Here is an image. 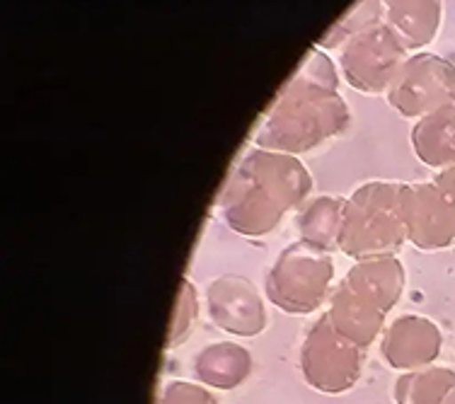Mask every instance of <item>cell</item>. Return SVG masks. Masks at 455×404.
<instances>
[{
	"mask_svg": "<svg viewBox=\"0 0 455 404\" xmlns=\"http://www.w3.org/2000/svg\"><path fill=\"white\" fill-rule=\"evenodd\" d=\"M339 80L337 63L313 46L257 123L254 148L300 158L341 136L349 129L351 109Z\"/></svg>",
	"mask_w": 455,
	"mask_h": 404,
	"instance_id": "6da1fadb",
	"label": "cell"
},
{
	"mask_svg": "<svg viewBox=\"0 0 455 404\" xmlns=\"http://www.w3.org/2000/svg\"><path fill=\"white\" fill-rule=\"evenodd\" d=\"M313 192V175L296 155L250 148L219 194V216L243 238H264Z\"/></svg>",
	"mask_w": 455,
	"mask_h": 404,
	"instance_id": "7a4b0ae2",
	"label": "cell"
},
{
	"mask_svg": "<svg viewBox=\"0 0 455 404\" xmlns=\"http://www.w3.org/2000/svg\"><path fill=\"white\" fill-rule=\"evenodd\" d=\"M403 182L373 179L347 196L339 233V252L354 262L397 257L407 242L403 216Z\"/></svg>",
	"mask_w": 455,
	"mask_h": 404,
	"instance_id": "3957f363",
	"label": "cell"
},
{
	"mask_svg": "<svg viewBox=\"0 0 455 404\" xmlns=\"http://www.w3.org/2000/svg\"><path fill=\"white\" fill-rule=\"evenodd\" d=\"M334 259L306 242L283 247L264 279V298L286 315H310L330 303Z\"/></svg>",
	"mask_w": 455,
	"mask_h": 404,
	"instance_id": "277c9868",
	"label": "cell"
},
{
	"mask_svg": "<svg viewBox=\"0 0 455 404\" xmlns=\"http://www.w3.org/2000/svg\"><path fill=\"white\" fill-rule=\"evenodd\" d=\"M386 99L397 115L411 122L455 105V63L431 51L410 53L395 73Z\"/></svg>",
	"mask_w": 455,
	"mask_h": 404,
	"instance_id": "5b68a950",
	"label": "cell"
},
{
	"mask_svg": "<svg viewBox=\"0 0 455 404\" xmlns=\"http://www.w3.org/2000/svg\"><path fill=\"white\" fill-rule=\"evenodd\" d=\"M300 376L320 395H344L363 370V349L347 342L327 317H320L300 342Z\"/></svg>",
	"mask_w": 455,
	"mask_h": 404,
	"instance_id": "8992f818",
	"label": "cell"
},
{
	"mask_svg": "<svg viewBox=\"0 0 455 404\" xmlns=\"http://www.w3.org/2000/svg\"><path fill=\"white\" fill-rule=\"evenodd\" d=\"M407 56L410 53L383 22L341 46L337 68L351 90L361 95H386Z\"/></svg>",
	"mask_w": 455,
	"mask_h": 404,
	"instance_id": "52a82bcc",
	"label": "cell"
},
{
	"mask_svg": "<svg viewBox=\"0 0 455 404\" xmlns=\"http://www.w3.org/2000/svg\"><path fill=\"white\" fill-rule=\"evenodd\" d=\"M206 315L220 332L254 339L267 329V300L250 279L240 273H223L206 289Z\"/></svg>",
	"mask_w": 455,
	"mask_h": 404,
	"instance_id": "ba28073f",
	"label": "cell"
},
{
	"mask_svg": "<svg viewBox=\"0 0 455 404\" xmlns=\"http://www.w3.org/2000/svg\"><path fill=\"white\" fill-rule=\"evenodd\" d=\"M403 216L407 242L421 252H441L455 245V206L431 179L404 185Z\"/></svg>",
	"mask_w": 455,
	"mask_h": 404,
	"instance_id": "9c48e42d",
	"label": "cell"
},
{
	"mask_svg": "<svg viewBox=\"0 0 455 404\" xmlns=\"http://www.w3.org/2000/svg\"><path fill=\"white\" fill-rule=\"evenodd\" d=\"M443 346V334L434 320L424 315L395 317L380 337V356L386 366L400 373L434 366Z\"/></svg>",
	"mask_w": 455,
	"mask_h": 404,
	"instance_id": "30bf717a",
	"label": "cell"
},
{
	"mask_svg": "<svg viewBox=\"0 0 455 404\" xmlns=\"http://www.w3.org/2000/svg\"><path fill=\"white\" fill-rule=\"evenodd\" d=\"M386 310L378 308L373 300H368L366 296H361L341 281L332 290L324 317L347 342L359 349H368L386 332Z\"/></svg>",
	"mask_w": 455,
	"mask_h": 404,
	"instance_id": "8fae6325",
	"label": "cell"
},
{
	"mask_svg": "<svg viewBox=\"0 0 455 404\" xmlns=\"http://www.w3.org/2000/svg\"><path fill=\"white\" fill-rule=\"evenodd\" d=\"M386 25L407 53H419L436 42L443 25V3L438 0H390Z\"/></svg>",
	"mask_w": 455,
	"mask_h": 404,
	"instance_id": "7c38bea8",
	"label": "cell"
},
{
	"mask_svg": "<svg viewBox=\"0 0 455 404\" xmlns=\"http://www.w3.org/2000/svg\"><path fill=\"white\" fill-rule=\"evenodd\" d=\"M252 353L237 342H211L196 352L192 370L196 383L209 390L230 392L252 376Z\"/></svg>",
	"mask_w": 455,
	"mask_h": 404,
	"instance_id": "4fadbf2b",
	"label": "cell"
},
{
	"mask_svg": "<svg viewBox=\"0 0 455 404\" xmlns=\"http://www.w3.org/2000/svg\"><path fill=\"white\" fill-rule=\"evenodd\" d=\"M341 281L368 300H373L380 310L390 313L403 298L407 272L400 257H373L351 264Z\"/></svg>",
	"mask_w": 455,
	"mask_h": 404,
	"instance_id": "5bb4252c",
	"label": "cell"
},
{
	"mask_svg": "<svg viewBox=\"0 0 455 404\" xmlns=\"http://www.w3.org/2000/svg\"><path fill=\"white\" fill-rule=\"evenodd\" d=\"M410 143L421 165L436 172L455 167V105L414 122Z\"/></svg>",
	"mask_w": 455,
	"mask_h": 404,
	"instance_id": "9a60e30c",
	"label": "cell"
},
{
	"mask_svg": "<svg viewBox=\"0 0 455 404\" xmlns=\"http://www.w3.org/2000/svg\"><path fill=\"white\" fill-rule=\"evenodd\" d=\"M344 206L347 199L337 194L315 196L313 202L303 206L298 213L296 228L300 242H306L313 250H320L324 255L339 252V233L344 220Z\"/></svg>",
	"mask_w": 455,
	"mask_h": 404,
	"instance_id": "2e32d148",
	"label": "cell"
},
{
	"mask_svg": "<svg viewBox=\"0 0 455 404\" xmlns=\"http://www.w3.org/2000/svg\"><path fill=\"white\" fill-rule=\"evenodd\" d=\"M395 404H455V370L446 366L400 373L393 385Z\"/></svg>",
	"mask_w": 455,
	"mask_h": 404,
	"instance_id": "e0dca14e",
	"label": "cell"
},
{
	"mask_svg": "<svg viewBox=\"0 0 455 404\" xmlns=\"http://www.w3.org/2000/svg\"><path fill=\"white\" fill-rule=\"evenodd\" d=\"M386 22V3H354L344 15H341L337 22L332 25L330 32H324L320 39H317V49L324 51V49H337V46H344L354 36L363 35L371 27L383 25Z\"/></svg>",
	"mask_w": 455,
	"mask_h": 404,
	"instance_id": "ac0fdd59",
	"label": "cell"
},
{
	"mask_svg": "<svg viewBox=\"0 0 455 404\" xmlns=\"http://www.w3.org/2000/svg\"><path fill=\"white\" fill-rule=\"evenodd\" d=\"M199 310H202L199 290H196V286L189 279H182L180 290H177L175 313H172V320H170V327H167L165 352L182 346L189 339V334H192L194 325L199 320Z\"/></svg>",
	"mask_w": 455,
	"mask_h": 404,
	"instance_id": "d6986e66",
	"label": "cell"
},
{
	"mask_svg": "<svg viewBox=\"0 0 455 404\" xmlns=\"http://www.w3.org/2000/svg\"><path fill=\"white\" fill-rule=\"evenodd\" d=\"M156 404H219V397L209 387L192 380H167L160 387Z\"/></svg>",
	"mask_w": 455,
	"mask_h": 404,
	"instance_id": "ffe728a7",
	"label": "cell"
},
{
	"mask_svg": "<svg viewBox=\"0 0 455 404\" xmlns=\"http://www.w3.org/2000/svg\"><path fill=\"white\" fill-rule=\"evenodd\" d=\"M431 182H434V185L441 189V194L455 206V167H448V170L436 172V175L431 177Z\"/></svg>",
	"mask_w": 455,
	"mask_h": 404,
	"instance_id": "44dd1931",
	"label": "cell"
}]
</instances>
